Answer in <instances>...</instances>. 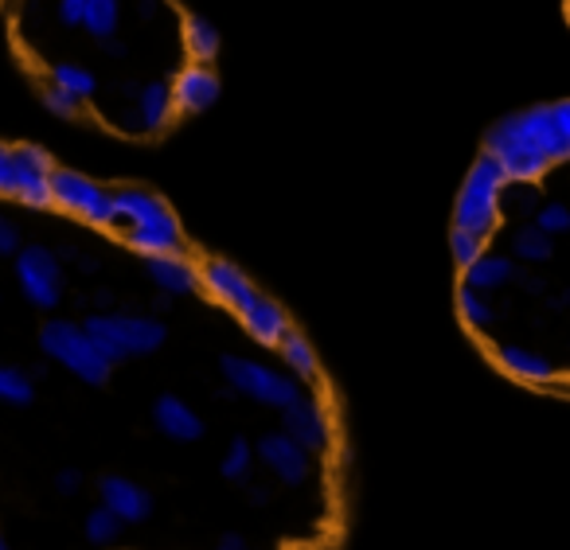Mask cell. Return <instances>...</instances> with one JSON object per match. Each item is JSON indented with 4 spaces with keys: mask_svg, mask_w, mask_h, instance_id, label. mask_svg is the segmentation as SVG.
I'll use <instances>...</instances> for the list:
<instances>
[{
    "mask_svg": "<svg viewBox=\"0 0 570 550\" xmlns=\"http://www.w3.org/2000/svg\"><path fill=\"white\" fill-rule=\"evenodd\" d=\"M215 550H246V539L243 534H223V542Z\"/></svg>",
    "mask_w": 570,
    "mask_h": 550,
    "instance_id": "1f68e13d",
    "label": "cell"
},
{
    "mask_svg": "<svg viewBox=\"0 0 570 550\" xmlns=\"http://www.w3.org/2000/svg\"><path fill=\"white\" fill-rule=\"evenodd\" d=\"M40 352L48 355L51 363L67 367L87 386H106L114 375V363L106 360V352L95 344V336L75 321H43Z\"/></svg>",
    "mask_w": 570,
    "mask_h": 550,
    "instance_id": "277c9868",
    "label": "cell"
},
{
    "mask_svg": "<svg viewBox=\"0 0 570 550\" xmlns=\"http://www.w3.org/2000/svg\"><path fill=\"white\" fill-rule=\"evenodd\" d=\"M484 153L497 157L508 180H539L554 165L570 160V134L559 126L551 106H535V110L497 121L484 141Z\"/></svg>",
    "mask_w": 570,
    "mask_h": 550,
    "instance_id": "6da1fadb",
    "label": "cell"
},
{
    "mask_svg": "<svg viewBox=\"0 0 570 550\" xmlns=\"http://www.w3.org/2000/svg\"><path fill=\"white\" fill-rule=\"evenodd\" d=\"M20 227L9 219V215H0V258H17V251H20Z\"/></svg>",
    "mask_w": 570,
    "mask_h": 550,
    "instance_id": "f1b7e54d",
    "label": "cell"
},
{
    "mask_svg": "<svg viewBox=\"0 0 570 550\" xmlns=\"http://www.w3.org/2000/svg\"><path fill=\"white\" fill-rule=\"evenodd\" d=\"M173 87H176V106H180V114L207 110V106L215 102V95H219V79H215L212 67L199 63V59H191V63L176 75Z\"/></svg>",
    "mask_w": 570,
    "mask_h": 550,
    "instance_id": "e0dca14e",
    "label": "cell"
},
{
    "mask_svg": "<svg viewBox=\"0 0 570 550\" xmlns=\"http://www.w3.org/2000/svg\"><path fill=\"white\" fill-rule=\"evenodd\" d=\"M484 251H489V243L476 238L473 230H461V227L450 230V254H453V262H458V269H465L469 262H476Z\"/></svg>",
    "mask_w": 570,
    "mask_h": 550,
    "instance_id": "4316f807",
    "label": "cell"
},
{
    "mask_svg": "<svg viewBox=\"0 0 570 550\" xmlns=\"http://www.w3.org/2000/svg\"><path fill=\"white\" fill-rule=\"evenodd\" d=\"M0 550H12V547H9V539H4V531H0Z\"/></svg>",
    "mask_w": 570,
    "mask_h": 550,
    "instance_id": "836d02e7",
    "label": "cell"
},
{
    "mask_svg": "<svg viewBox=\"0 0 570 550\" xmlns=\"http://www.w3.org/2000/svg\"><path fill=\"white\" fill-rule=\"evenodd\" d=\"M504 184H508V176H504V168L497 165V157L481 153L473 173L461 184L458 207H453V227L473 230L476 238L489 243L500 230V219H504V215H500V191H504Z\"/></svg>",
    "mask_w": 570,
    "mask_h": 550,
    "instance_id": "5b68a950",
    "label": "cell"
},
{
    "mask_svg": "<svg viewBox=\"0 0 570 550\" xmlns=\"http://www.w3.org/2000/svg\"><path fill=\"white\" fill-rule=\"evenodd\" d=\"M219 371L227 379V386L243 399L258 402V406H274L285 410L302 399V386H297V375H285V371L269 367V363L246 360V355H223Z\"/></svg>",
    "mask_w": 570,
    "mask_h": 550,
    "instance_id": "8992f818",
    "label": "cell"
},
{
    "mask_svg": "<svg viewBox=\"0 0 570 550\" xmlns=\"http://www.w3.org/2000/svg\"><path fill=\"white\" fill-rule=\"evenodd\" d=\"M51 160L40 149H4L0 145V196L20 199L24 207H51Z\"/></svg>",
    "mask_w": 570,
    "mask_h": 550,
    "instance_id": "52a82bcc",
    "label": "cell"
},
{
    "mask_svg": "<svg viewBox=\"0 0 570 550\" xmlns=\"http://www.w3.org/2000/svg\"><path fill=\"white\" fill-rule=\"evenodd\" d=\"M98 500H102V508H110L121 523H141V519L153 515L149 488H141L129 477H102L98 480Z\"/></svg>",
    "mask_w": 570,
    "mask_h": 550,
    "instance_id": "4fadbf2b",
    "label": "cell"
},
{
    "mask_svg": "<svg viewBox=\"0 0 570 550\" xmlns=\"http://www.w3.org/2000/svg\"><path fill=\"white\" fill-rule=\"evenodd\" d=\"M531 223H535L539 230H547V235H567L570 230V207L559 204V199H539L535 212L528 215Z\"/></svg>",
    "mask_w": 570,
    "mask_h": 550,
    "instance_id": "cb8c5ba5",
    "label": "cell"
},
{
    "mask_svg": "<svg viewBox=\"0 0 570 550\" xmlns=\"http://www.w3.org/2000/svg\"><path fill=\"white\" fill-rule=\"evenodd\" d=\"M250 464H254V445L246 438H235L227 445V453H223L219 472L227 480H246V477H250Z\"/></svg>",
    "mask_w": 570,
    "mask_h": 550,
    "instance_id": "484cf974",
    "label": "cell"
},
{
    "mask_svg": "<svg viewBox=\"0 0 570 550\" xmlns=\"http://www.w3.org/2000/svg\"><path fill=\"white\" fill-rule=\"evenodd\" d=\"M465 282L461 285H469V289H476V293H497V289H504V285H512L515 282V258H504V254H492V251H484L476 262H469L465 269Z\"/></svg>",
    "mask_w": 570,
    "mask_h": 550,
    "instance_id": "ac0fdd59",
    "label": "cell"
},
{
    "mask_svg": "<svg viewBox=\"0 0 570 550\" xmlns=\"http://www.w3.org/2000/svg\"><path fill=\"white\" fill-rule=\"evenodd\" d=\"M153 425L165 433L168 441H199L204 438V418L180 399V394H160L153 402Z\"/></svg>",
    "mask_w": 570,
    "mask_h": 550,
    "instance_id": "2e32d148",
    "label": "cell"
},
{
    "mask_svg": "<svg viewBox=\"0 0 570 550\" xmlns=\"http://www.w3.org/2000/svg\"><path fill=\"white\" fill-rule=\"evenodd\" d=\"M17 285L20 293H24L28 305L36 308H56L59 301H63V262H59L56 251H48V246L40 243H28L17 251Z\"/></svg>",
    "mask_w": 570,
    "mask_h": 550,
    "instance_id": "ba28073f",
    "label": "cell"
},
{
    "mask_svg": "<svg viewBox=\"0 0 570 550\" xmlns=\"http://www.w3.org/2000/svg\"><path fill=\"white\" fill-rule=\"evenodd\" d=\"M282 430L302 441L309 453H325L333 445V418H328V410L317 399H305V394L294 406L282 410Z\"/></svg>",
    "mask_w": 570,
    "mask_h": 550,
    "instance_id": "8fae6325",
    "label": "cell"
},
{
    "mask_svg": "<svg viewBox=\"0 0 570 550\" xmlns=\"http://www.w3.org/2000/svg\"><path fill=\"white\" fill-rule=\"evenodd\" d=\"M512 258L528 262V266H543V262L554 258V238L547 230H539L535 223H520L512 230Z\"/></svg>",
    "mask_w": 570,
    "mask_h": 550,
    "instance_id": "ffe728a7",
    "label": "cell"
},
{
    "mask_svg": "<svg viewBox=\"0 0 570 550\" xmlns=\"http://www.w3.org/2000/svg\"><path fill=\"white\" fill-rule=\"evenodd\" d=\"M199 289H204L212 301H219V305L235 308V313L258 293L250 277L227 258H207L204 266H199Z\"/></svg>",
    "mask_w": 570,
    "mask_h": 550,
    "instance_id": "7c38bea8",
    "label": "cell"
},
{
    "mask_svg": "<svg viewBox=\"0 0 570 550\" xmlns=\"http://www.w3.org/2000/svg\"><path fill=\"white\" fill-rule=\"evenodd\" d=\"M82 328L95 336V344L106 352L110 363H121V360H141V355H153L160 352L165 344L168 328L165 321L157 316H145V313H90L82 321Z\"/></svg>",
    "mask_w": 570,
    "mask_h": 550,
    "instance_id": "3957f363",
    "label": "cell"
},
{
    "mask_svg": "<svg viewBox=\"0 0 570 550\" xmlns=\"http://www.w3.org/2000/svg\"><path fill=\"white\" fill-rule=\"evenodd\" d=\"M250 500H258V503H266V500H269V492H266V488H254V492H250Z\"/></svg>",
    "mask_w": 570,
    "mask_h": 550,
    "instance_id": "d6a6232c",
    "label": "cell"
},
{
    "mask_svg": "<svg viewBox=\"0 0 570 550\" xmlns=\"http://www.w3.org/2000/svg\"><path fill=\"white\" fill-rule=\"evenodd\" d=\"M56 488L63 495H75L82 488V472L79 469H63V472H56Z\"/></svg>",
    "mask_w": 570,
    "mask_h": 550,
    "instance_id": "f546056e",
    "label": "cell"
},
{
    "mask_svg": "<svg viewBox=\"0 0 570 550\" xmlns=\"http://www.w3.org/2000/svg\"><path fill=\"white\" fill-rule=\"evenodd\" d=\"M551 110H554V118H559V126L570 134V98H567V102H554Z\"/></svg>",
    "mask_w": 570,
    "mask_h": 550,
    "instance_id": "4dcf8cb0",
    "label": "cell"
},
{
    "mask_svg": "<svg viewBox=\"0 0 570 550\" xmlns=\"http://www.w3.org/2000/svg\"><path fill=\"white\" fill-rule=\"evenodd\" d=\"M114 230L134 246L137 254H180L184 230L176 215L160 196L145 188H118L114 191Z\"/></svg>",
    "mask_w": 570,
    "mask_h": 550,
    "instance_id": "7a4b0ae2",
    "label": "cell"
},
{
    "mask_svg": "<svg viewBox=\"0 0 570 550\" xmlns=\"http://www.w3.org/2000/svg\"><path fill=\"white\" fill-rule=\"evenodd\" d=\"M36 399V379L24 367H12V363H0V402L9 406H28Z\"/></svg>",
    "mask_w": 570,
    "mask_h": 550,
    "instance_id": "603a6c76",
    "label": "cell"
},
{
    "mask_svg": "<svg viewBox=\"0 0 570 550\" xmlns=\"http://www.w3.org/2000/svg\"><path fill=\"white\" fill-rule=\"evenodd\" d=\"M51 199H56V207L95 223V227H114V191L87 180V176L56 168L51 173Z\"/></svg>",
    "mask_w": 570,
    "mask_h": 550,
    "instance_id": "9c48e42d",
    "label": "cell"
},
{
    "mask_svg": "<svg viewBox=\"0 0 570 550\" xmlns=\"http://www.w3.org/2000/svg\"><path fill=\"white\" fill-rule=\"evenodd\" d=\"M145 274L149 282L157 285L160 293L168 297H188V293L199 289V266H191L188 258L180 254H149L145 258Z\"/></svg>",
    "mask_w": 570,
    "mask_h": 550,
    "instance_id": "9a60e30c",
    "label": "cell"
},
{
    "mask_svg": "<svg viewBox=\"0 0 570 550\" xmlns=\"http://www.w3.org/2000/svg\"><path fill=\"white\" fill-rule=\"evenodd\" d=\"M121 527H126V523H121L110 508H95L87 515V523H82V531H87V539L98 542V547H110V542H118Z\"/></svg>",
    "mask_w": 570,
    "mask_h": 550,
    "instance_id": "d4e9b609",
    "label": "cell"
},
{
    "mask_svg": "<svg viewBox=\"0 0 570 550\" xmlns=\"http://www.w3.org/2000/svg\"><path fill=\"white\" fill-rule=\"evenodd\" d=\"M238 321H243V328L250 332L258 344H269V347L282 344L285 332H289V316H285V308L277 305L274 297H266V293H254V297L238 308Z\"/></svg>",
    "mask_w": 570,
    "mask_h": 550,
    "instance_id": "5bb4252c",
    "label": "cell"
},
{
    "mask_svg": "<svg viewBox=\"0 0 570 550\" xmlns=\"http://www.w3.org/2000/svg\"><path fill=\"white\" fill-rule=\"evenodd\" d=\"M188 48H191V59H199V63H212L215 56V32L207 20L191 17L188 20Z\"/></svg>",
    "mask_w": 570,
    "mask_h": 550,
    "instance_id": "83f0119b",
    "label": "cell"
},
{
    "mask_svg": "<svg viewBox=\"0 0 570 550\" xmlns=\"http://www.w3.org/2000/svg\"><path fill=\"white\" fill-rule=\"evenodd\" d=\"M458 313H461V321H465V328H473V332H489L492 324H497V308H492L489 293H476V289H469V285L458 289Z\"/></svg>",
    "mask_w": 570,
    "mask_h": 550,
    "instance_id": "7402d4cb",
    "label": "cell"
},
{
    "mask_svg": "<svg viewBox=\"0 0 570 550\" xmlns=\"http://www.w3.org/2000/svg\"><path fill=\"white\" fill-rule=\"evenodd\" d=\"M497 363L512 379H523V383H551V379H554L551 360H547V355H539V352H531V347H520V344H500L497 347Z\"/></svg>",
    "mask_w": 570,
    "mask_h": 550,
    "instance_id": "d6986e66",
    "label": "cell"
},
{
    "mask_svg": "<svg viewBox=\"0 0 570 550\" xmlns=\"http://www.w3.org/2000/svg\"><path fill=\"white\" fill-rule=\"evenodd\" d=\"M277 347H282V360H285V367H289V375H297V379H317L321 375L317 352H313V344L302 336V332L289 328Z\"/></svg>",
    "mask_w": 570,
    "mask_h": 550,
    "instance_id": "44dd1931",
    "label": "cell"
},
{
    "mask_svg": "<svg viewBox=\"0 0 570 550\" xmlns=\"http://www.w3.org/2000/svg\"><path fill=\"white\" fill-rule=\"evenodd\" d=\"M254 453H258V461L289 488L305 484V480H309V472H313V453L297 438H289L285 430L262 433L258 445H254Z\"/></svg>",
    "mask_w": 570,
    "mask_h": 550,
    "instance_id": "30bf717a",
    "label": "cell"
}]
</instances>
